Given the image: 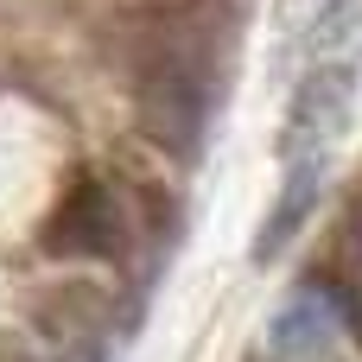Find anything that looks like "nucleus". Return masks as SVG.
<instances>
[{
    "instance_id": "1",
    "label": "nucleus",
    "mask_w": 362,
    "mask_h": 362,
    "mask_svg": "<svg viewBox=\"0 0 362 362\" xmlns=\"http://www.w3.org/2000/svg\"><path fill=\"white\" fill-rule=\"evenodd\" d=\"M134 121L172 159H197L210 127V64L191 45H159L134 70Z\"/></svg>"
},
{
    "instance_id": "2",
    "label": "nucleus",
    "mask_w": 362,
    "mask_h": 362,
    "mask_svg": "<svg viewBox=\"0 0 362 362\" xmlns=\"http://www.w3.org/2000/svg\"><path fill=\"white\" fill-rule=\"evenodd\" d=\"M38 248L57 261H115L127 248V210H121L115 185L102 172H70L57 210L45 216Z\"/></svg>"
},
{
    "instance_id": "3",
    "label": "nucleus",
    "mask_w": 362,
    "mask_h": 362,
    "mask_svg": "<svg viewBox=\"0 0 362 362\" xmlns=\"http://www.w3.org/2000/svg\"><path fill=\"white\" fill-rule=\"evenodd\" d=\"M350 115H356V76H350L344 64H318V70L293 89L280 153H286V159H325V153L350 134Z\"/></svg>"
},
{
    "instance_id": "4",
    "label": "nucleus",
    "mask_w": 362,
    "mask_h": 362,
    "mask_svg": "<svg viewBox=\"0 0 362 362\" xmlns=\"http://www.w3.org/2000/svg\"><path fill=\"white\" fill-rule=\"evenodd\" d=\"M337 344H344V305H337L325 286L293 293V299L267 318V350L280 362H325Z\"/></svg>"
},
{
    "instance_id": "5",
    "label": "nucleus",
    "mask_w": 362,
    "mask_h": 362,
    "mask_svg": "<svg viewBox=\"0 0 362 362\" xmlns=\"http://www.w3.org/2000/svg\"><path fill=\"white\" fill-rule=\"evenodd\" d=\"M318 191H325V159H286V185H280V204L267 210V223L255 235V261H274L299 235V223L318 210Z\"/></svg>"
},
{
    "instance_id": "6",
    "label": "nucleus",
    "mask_w": 362,
    "mask_h": 362,
    "mask_svg": "<svg viewBox=\"0 0 362 362\" xmlns=\"http://www.w3.org/2000/svg\"><path fill=\"white\" fill-rule=\"evenodd\" d=\"M108 325V299L95 286H64L57 299L38 305V331H51L57 344H76V337H95Z\"/></svg>"
},
{
    "instance_id": "7",
    "label": "nucleus",
    "mask_w": 362,
    "mask_h": 362,
    "mask_svg": "<svg viewBox=\"0 0 362 362\" xmlns=\"http://www.w3.org/2000/svg\"><path fill=\"white\" fill-rule=\"evenodd\" d=\"M356 45H362V6L356 0H331V6L312 19V32H305V51H312V57L356 51Z\"/></svg>"
},
{
    "instance_id": "8",
    "label": "nucleus",
    "mask_w": 362,
    "mask_h": 362,
    "mask_svg": "<svg viewBox=\"0 0 362 362\" xmlns=\"http://www.w3.org/2000/svg\"><path fill=\"white\" fill-rule=\"evenodd\" d=\"M172 6H185V0H172Z\"/></svg>"
}]
</instances>
